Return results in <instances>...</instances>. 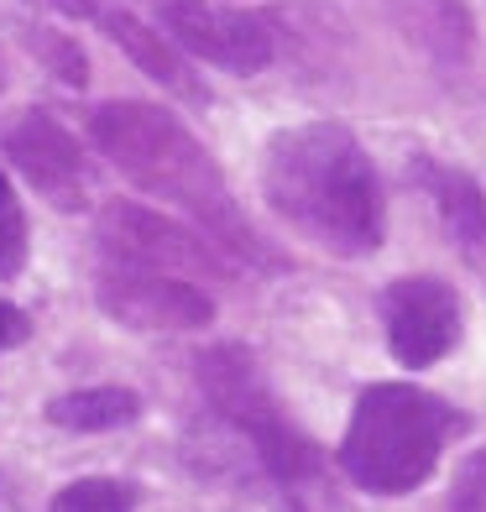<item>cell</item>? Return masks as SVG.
Returning <instances> with one entry per match:
<instances>
[{
    "label": "cell",
    "mask_w": 486,
    "mask_h": 512,
    "mask_svg": "<svg viewBox=\"0 0 486 512\" xmlns=\"http://www.w3.org/2000/svg\"><path fill=\"white\" fill-rule=\"evenodd\" d=\"M408 178H413V189L434 204L445 236L466 256L486 262V189H481V178L455 168V162H445V157H429V152L408 157Z\"/></svg>",
    "instance_id": "cell-11"
},
{
    "label": "cell",
    "mask_w": 486,
    "mask_h": 512,
    "mask_svg": "<svg viewBox=\"0 0 486 512\" xmlns=\"http://www.w3.org/2000/svg\"><path fill=\"white\" fill-rule=\"evenodd\" d=\"M95 309L110 324H126L142 335H199L215 324V298L199 283L136 262H115V256H100L95 267Z\"/></svg>",
    "instance_id": "cell-6"
},
{
    "label": "cell",
    "mask_w": 486,
    "mask_h": 512,
    "mask_svg": "<svg viewBox=\"0 0 486 512\" xmlns=\"http://www.w3.org/2000/svg\"><path fill=\"white\" fill-rule=\"evenodd\" d=\"M382 11L392 32L434 68H466L476 58V16L466 0H382Z\"/></svg>",
    "instance_id": "cell-12"
},
{
    "label": "cell",
    "mask_w": 486,
    "mask_h": 512,
    "mask_svg": "<svg viewBox=\"0 0 486 512\" xmlns=\"http://www.w3.org/2000/svg\"><path fill=\"white\" fill-rule=\"evenodd\" d=\"M27 340H32V314L21 304H11V298H0V356L27 345Z\"/></svg>",
    "instance_id": "cell-18"
},
{
    "label": "cell",
    "mask_w": 486,
    "mask_h": 512,
    "mask_svg": "<svg viewBox=\"0 0 486 512\" xmlns=\"http://www.w3.org/2000/svg\"><path fill=\"white\" fill-rule=\"evenodd\" d=\"M471 413L419 382H366L340 434V471L366 497H408L439 471Z\"/></svg>",
    "instance_id": "cell-3"
},
{
    "label": "cell",
    "mask_w": 486,
    "mask_h": 512,
    "mask_svg": "<svg viewBox=\"0 0 486 512\" xmlns=\"http://www.w3.org/2000/svg\"><path fill=\"white\" fill-rule=\"evenodd\" d=\"M42 418L63 434H110L142 418V392L126 382H95V387H68L42 403Z\"/></svg>",
    "instance_id": "cell-13"
},
{
    "label": "cell",
    "mask_w": 486,
    "mask_h": 512,
    "mask_svg": "<svg viewBox=\"0 0 486 512\" xmlns=\"http://www.w3.org/2000/svg\"><path fill=\"white\" fill-rule=\"evenodd\" d=\"M157 16V32H168L194 63H210L230 79L267 74L277 58L272 21L220 0H147Z\"/></svg>",
    "instance_id": "cell-7"
},
{
    "label": "cell",
    "mask_w": 486,
    "mask_h": 512,
    "mask_svg": "<svg viewBox=\"0 0 486 512\" xmlns=\"http://www.w3.org/2000/svg\"><path fill=\"white\" fill-rule=\"evenodd\" d=\"M445 512H486V445L460 460V471H455V481H450Z\"/></svg>",
    "instance_id": "cell-17"
},
{
    "label": "cell",
    "mask_w": 486,
    "mask_h": 512,
    "mask_svg": "<svg viewBox=\"0 0 486 512\" xmlns=\"http://www.w3.org/2000/svg\"><path fill=\"white\" fill-rule=\"evenodd\" d=\"M89 142L121 178L147 189L168 209H178L199 236H210L236 267L251 272H288V256L277 251L230 189L215 152L178 121L168 105L152 100H100L89 110Z\"/></svg>",
    "instance_id": "cell-1"
},
{
    "label": "cell",
    "mask_w": 486,
    "mask_h": 512,
    "mask_svg": "<svg viewBox=\"0 0 486 512\" xmlns=\"http://www.w3.org/2000/svg\"><path fill=\"white\" fill-rule=\"evenodd\" d=\"M95 27L105 32V42L136 68V74H147V79L162 89V95L189 100V105H199V110L210 105V84L194 74V58L183 53L168 32L147 27L142 16H131V11H121V6H100V11H95Z\"/></svg>",
    "instance_id": "cell-10"
},
{
    "label": "cell",
    "mask_w": 486,
    "mask_h": 512,
    "mask_svg": "<svg viewBox=\"0 0 486 512\" xmlns=\"http://www.w3.org/2000/svg\"><path fill=\"white\" fill-rule=\"evenodd\" d=\"M6 79H11V74H6V58H0V95H6Z\"/></svg>",
    "instance_id": "cell-19"
},
{
    "label": "cell",
    "mask_w": 486,
    "mask_h": 512,
    "mask_svg": "<svg viewBox=\"0 0 486 512\" xmlns=\"http://www.w3.org/2000/svg\"><path fill=\"white\" fill-rule=\"evenodd\" d=\"M16 37H21V48L37 58L42 74H53L63 89H74V95L89 89V58L63 27H53V21H42V16H27V21H16Z\"/></svg>",
    "instance_id": "cell-14"
},
{
    "label": "cell",
    "mask_w": 486,
    "mask_h": 512,
    "mask_svg": "<svg viewBox=\"0 0 486 512\" xmlns=\"http://www.w3.org/2000/svg\"><path fill=\"white\" fill-rule=\"evenodd\" d=\"M0 152L6 162L42 194V204H53L58 215H84L89 209V157L84 142L68 131L58 115L48 110H16L6 126H0Z\"/></svg>",
    "instance_id": "cell-9"
},
{
    "label": "cell",
    "mask_w": 486,
    "mask_h": 512,
    "mask_svg": "<svg viewBox=\"0 0 486 512\" xmlns=\"http://www.w3.org/2000/svg\"><path fill=\"white\" fill-rule=\"evenodd\" d=\"M377 319H382L387 351L403 371H429L466 340V304L434 272L392 277L377 293Z\"/></svg>",
    "instance_id": "cell-8"
},
{
    "label": "cell",
    "mask_w": 486,
    "mask_h": 512,
    "mask_svg": "<svg viewBox=\"0 0 486 512\" xmlns=\"http://www.w3.org/2000/svg\"><path fill=\"white\" fill-rule=\"evenodd\" d=\"M95 251L115 256V262H136V267H152V272L189 277V283L236 272V262H230L210 236H199L194 225H178V220L162 215V209L136 204V199H105L95 209Z\"/></svg>",
    "instance_id": "cell-5"
},
{
    "label": "cell",
    "mask_w": 486,
    "mask_h": 512,
    "mask_svg": "<svg viewBox=\"0 0 486 512\" xmlns=\"http://www.w3.org/2000/svg\"><path fill=\"white\" fill-rule=\"evenodd\" d=\"M48 512H136V486L121 476H74L48 497Z\"/></svg>",
    "instance_id": "cell-15"
},
{
    "label": "cell",
    "mask_w": 486,
    "mask_h": 512,
    "mask_svg": "<svg viewBox=\"0 0 486 512\" xmlns=\"http://www.w3.org/2000/svg\"><path fill=\"white\" fill-rule=\"evenodd\" d=\"M194 387H199L204 408H210L230 434L246 439L257 465L277 486L298 492V486H309L319 476V445L283 408L267 366L257 361L251 345L210 340L204 351H194Z\"/></svg>",
    "instance_id": "cell-4"
},
{
    "label": "cell",
    "mask_w": 486,
    "mask_h": 512,
    "mask_svg": "<svg viewBox=\"0 0 486 512\" xmlns=\"http://www.w3.org/2000/svg\"><path fill=\"white\" fill-rule=\"evenodd\" d=\"M32 256V225H27V204H21L16 183L0 173V283H16L27 272Z\"/></svg>",
    "instance_id": "cell-16"
},
{
    "label": "cell",
    "mask_w": 486,
    "mask_h": 512,
    "mask_svg": "<svg viewBox=\"0 0 486 512\" xmlns=\"http://www.w3.org/2000/svg\"><path fill=\"white\" fill-rule=\"evenodd\" d=\"M262 199L288 230L330 256H377L387 241V194L372 152L345 121L277 126L262 147Z\"/></svg>",
    "instance_id": "cell-2"
}]
</instances>
